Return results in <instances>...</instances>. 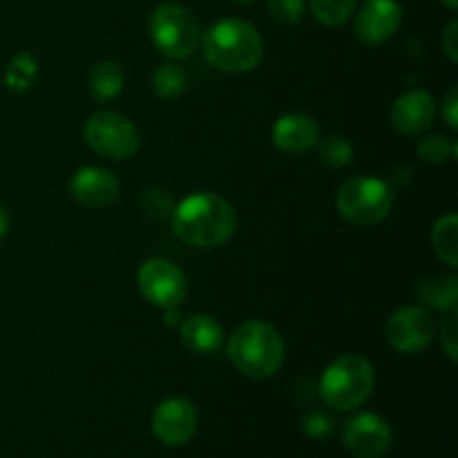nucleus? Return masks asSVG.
Segmentation results:
<instances>
[{
  "label": "nucleus",
  "instance_id": "obj_1",
  "mask_svg": "<svg viewBox=\"0 0 458 458\" xmlns=\"http://www.w3.org/2000/svg\"><path fill=\"white\" fill-rule=\"evenodd\" d=\"M237 228V213L224 197L197 192L173 210V233L179 242L195 249H217L226 244Z\"/></svg>",
  "mask_w": 458,
  "mask_h": 458
},
{
  "label": "nucleus",
  "instance_id": "obj_2",
  "mask_svg": "<svg viewBox=\"0 0 458 458\" xmlns=\"http://www.w3.org/2000/svg\"><path fill=\"white\" fill-rule=\"evenodd\" d=\"M204 58L219 72H253L264 58V40L250 22L242 18L217 21L201 38Z\"/></svg>",
  "mask_w": 458,
  "mask_h": 458
},
{
  "label": "nucleus",
  "instance_id": "obj_3",
  "mask_svg": "<svg viewBox=\"0 0 458 458\" xmlns=\"http://www.w3.org/2000/svg\"><path fill=\"white\" fill-rule=\"evenodd\" d=\"M226 352L233 367L246 378L267 380L284 362V340L268 322L249 320L233 331Z\"/></svg>",
  "mask_w": 458,
  "mask_h": 458
},
{
  "label": "nucleus",
  "instance_id": "obj_4",
  "mask_svg": "<svg viewBox=\"0 0 458 458\" xmlns=\"http://www.w3.org/2000/svg\"><path fill=\"white\" fill-rule=\"evenodd\" d=\"M376 385L374 365L360 353L335 358L320 378V398L335 411H352L371 396Z\"/></svg>",
  "mask_w": 458,
  "mask_h": 458
},
{
  "label": "nucleus",
  "instance_id": "obj_5",
  "mask_svg": "<svg viewBox=\"0 0 458 458\" xmlns=\"http://www.w3.org/2000/svg\"><path fill=\"white\" fill-rule=\"evenodd\" d=\"M148 31L159 49L170 61H182L195 54L201 43V27L195 13L179 3H164L152 12Z\"/></svg>",
  "mask_w": 458,
  "mask_h": 458
},
{
  "label": "nucleus",
  "instance_id": "obj_6",
  "mask_svg": "<svg viewBox=\"0 0 458 458\" xmlns=\"http://www.w3.org/2000/svg\"><path fill=\"white\" fill-rule=\"evenodd\" d=\"M340 215L353 226H376L394 208V192L383 179L356 177L343 183L335 197Z\"/></svg>",
  "mask_w": 458,
  "mask_h": 458
},
{
  "label": "nucleus",
  "instance_id": "obj_7",
  "mask_svg": "<svg viewBox=\"0 0 458 458\" xmlns=\"http://www.w3.org/2000/svg\"><path fill=\"white\" fill-rule=\"evenodd\" d=\"M85 143L97 155L112 161H125L141 148V134L128 116L112 110H98L88 119L83 128Z\"/></svg>",
  "mask_w": 458,
  "mask_h": 458
},
{
  "label": "nucleus",
  "instance_id": "obj_8",
  "mask_svg": "<svg viewBox=\"0 0 458 458\" xmlns=\"http://www.w3.org/2000/svg\"><path fill=\"white\" fill-rule=\"evenodd\" d=\"M137 286L143 298L159 309H179L188 293V282L182 268L164 258L148 259L141 264L137 273Z\"/></svg>",
  "mask_w": 458,
  "mask_h": 458
},
{
  "label": "nucleus",
  "instance_id": "obj_9",
  "mask_svg": "<svg viewBox=\"0 0 458 458\" xmlns=\"http://www.w3.org/2000/svg\"><path fill=\"white\" fill-rule=\"evenodd\" d=\"M437 335V320L423 307H403L385 322V340L398 353L425 352Z\"/></svg>",
  "mask_w": 458,
  "mask_h": 458
},
{
  "label": "nucleus",
  "instance_id": "obj_10",
  "mask_svg": "<svg viewBox=\"0 0 458 458\" xmlns=\"http://www.w3.org/2000/svg\"><path fill=\"white\" fill-rule=\"evenodd\" d=\"M197 425H199L197 407L182 396L165 398L164 403H159L157 410L152 411L150 420L155 438L168 447H182L191 443L197 432Z\"/></svg>",
  "mask_w": 458,
  "mask_h": 458
},
{
  "label": "nucleus",
  "instance_id": "obj_11",
  "mask_svg": "<svg viewBox=\"0 0 458 458\" xmlns=\"http://www.w3.org/2000/svg\"><path fill=\"white\" fill-rule=\"evenodd\" d=\"M343 443L356 458H383L392 450L394 434L378 414L360 411L344 423Z\"/></svg>",
  "mask_w": 458,
  "mask_h": 458
},
{
  "label": "nucleus",
  "instance_id": "obj_12",
  "mask_svg": "<svg viewBox=\"0 0 458 458\" xmlns=\"http://www.w3.org/2000/svg\"><path fill=\"white\" fill-rule=\"evenodd\" d=\"M403 22V7L396 0H367L356 16V38L365 45H380L392 38Z\"/></svg>",
  "mask_w": 458,
  "mask_h": 458
},
{
  "label": "nucleus",
  "instance_id": "obj_13",
  "mask_svg": "<svg viewBox=\"0 0 458 458\" xmlns=\"http://www.w3.org/2000/svg\"><path fill=\"white\" fill-rule=\"evenodd\" d=\"M70 192L81 206L88 208H106L114 204L121 195V182L112 170L85 165L76 170L70 182Z\"/></svg>",
  "mask_w": 458,
  "mask_h": 458
},
{
  "label": "nucleus",
  "instance_id": "obj_14",
  "mask_svg": "<svg viewBox=\"0 0 458 458\" xmlns=\"http://www.w3.org/2000/svg\"><path fill=\"white\" fill-rule=\"evenodd\" d=\"M437 119V101L429 92L411 89L398 97L392 106V125L398 134H423Z\"/></svg>",
  "mask_w": 458,
  "mask_h": 458
},
{
  "label": "nucleus",
  "instance_id": "obj_15",
  "mask_svg": "<svg viewBox=\"0 0 458 458\" xmlns=\"http://www.w3.org/2000/svg\"><path fill=\"white\" fill-rule=\"evenodd\" d=\"M273 146L284 155H304L320 141V128L309 114H284L276 121L271 130Z\"/></svg>",
  "mask_w": 458,
  "mask_h": 458
},
{
  "label": "nucleus",
  "instance_id": "obj_16",
  "mask_svg": "<svg viewBox=\"0 0 458 458\" xmlns=\"http://www.w3.org/2000/svg\"><path fill=\"white\" fill-rule=\"evenodd\" d=\"M182 343L188 352L199 353V356H210L219 352L224 344L222 325L213 316L195 313L182 322Z\"/></svg>",
  "mask_w": 458,
  "mask_h": 458
},
{
  "label": "nucleus",
  "instance_id": "obj_17",
  "mask_svg": "<svg viewBox=\"0 0 458 458\" xmlns=\"http://www.w3.org/2000/svg\"><path fill=\"white\" fill-rule=\"evenodd\" d=\"M125 76L121 70L119 63L114 61H103L98 65L92 67L88 79V89L92 94L94 101L107 103L114 101L121 92H123Z\"/></svg>",
  "mask_w": 458,
  "mask_h": 458
},
{
  "label": "nucleus",
  "instance_id": "obj_18",
  "mask_svg": "<svg viewBox=\"0 0 458 458\" xmlns=\"http://www.w3.org/2000/svg\"><path fill=\"white\" fill-rule=\"evenodd\" d=\"M416 298L437 311H454L458 304V280L456 277H434L420 282Z\"/></svg>",
  "mask_w": 458,
  "mask_h": 458
},
{
  "label": "nucleus",
  "instance_id": "obj_19",
  "mask_svg": "<svg viewBox=\"0 0 458 458\" xmlns=\"http://www.w3.org/2000/svg\"><path fill=\"white\" fill-rule=\"evenodd\" d=\"M432 246L441 262L452 268L458 267V217L454 213L445 215L434 224Z\"/></svg>",
  "mask_w": 458,
  "mask_h": 458
},
{
  "label": "nucleus",
  "instance_id": "obj_20",
  "mask_svg": "<svg viewBox=\"0 0 458 458\" xmlns=\"http://www.w3.org/2000/svg\"><path fill=\"white\" fill-rule=\"evenodd\" d=\"M152 92L159 98H177L186 92L188 74L179 63H161L152 72Z\"/></svg>",
  "mask_w": 458,
  "mask_h": 458
},
{
  "label": "nucleus",
  "instance_id": "obj_21",
  "mask_svg": "<svg viewBox=\"0 0 458 458\" xmlns=\"http://www.w3.org/2000/svg\"><path fill=\"white\" fill-rule=\"evenodd\" d=\"M4 81H7V88L13 89V92H27L38 81V61L30 52L16 54L9 61Z\"/></svg>",
  "mask_w": 458,
  "mask_h": 458
},
{
  "label": "nucleus",
  "instance_id": "obj_22",
  "mask_svg": "<svg viewBox=\"0 0 458 458\" xmlns=\"http://www.w3.org/2000/svg\"><path fill=\"white\" fill-rule=\"evenodd\" d=\"M318 148V159L322 161L329 168H344L353 161V143L349 139H344L343 134H331V137L322 139L316 143Z\"/></svg>",
  "mask_w": 458,
  "mask_h": 458
},
{
  "label": "nucleus",
  "instance_id": "obj_23",
  "mask_svg": "<svg viewBox=\"0 0 458 458\" xmlns=\"http://www.w3.org/2000/svg\"><path fill=\"white\" fill-rule=\"evenodd\" d=\"M311 13L327 27H340L356 9V0H309Z\"/></svg>",
  "mask_w": 458,
  "mask_h": 458
},
{
  "label": "nucleus",
  "instance_id": "obj_24",
  "mask_svg": "<svg viewBox=\"0 0 458 458\" xmlns=\"http://www.w3.org/2000/svg\"><path fill=\"white\" fill-rule=\"evenodd\" d=\"M416 152H419V157L425 164L441 165L450 159L452 152H454V146L443 134H429V137L420 139L419 146H416Z\"/></svg>",
  "mask_w": 458,
  "mask_h": 458
},
{
  "label": "nucleus",
  "instance_id": "obj_25",
  "mask_svg": "<svg viewBox=\"0 0 458 458\" xmlns=\"http://www.w3.org/2000/svg\"><path fill=\"white\" fill-rule=\"evenodd\" d=\"M141 208L148 217L155 219H165L173 215L174 201L164 188H148L141 197Z\"/></svg>",
  "mask_w": 458,
  "mask_h": 458
},
{
  "label": "nucleus",
  "instance_id": "obj_26",
  "mask_svg": "<svg viewBox=\"0 0 458 458\" xmlns=\"http://www.w3.org/2000/svg\"><path fill=\"white\" fill-rule=\"evenodd\" d=\"M268 13L280 25H295L304 13V0H268Z\"/></svg>",
  "mask_w": 458,
  "mask_h": 458
},
{
  "label": "nucleus",
  "instance_id": "obj_27",
  "mask_svg": "<svg viewBox=\"0 0 458 458\" xmlns=\"http://www.w3.org/2000/svg\"><path fill=\"white\" fill-rule=\"evenodd\" d=\"M302 429L307 432L309 438H316V441H325L334 434L335 420L331 419L327 411H309L302 420Z\"/></svg>",
  "mask_w": 458,
  "mask_h": 458
},
{
  "label": "nucleus",
  "instance_id": "obj_28",
  "mask_svg": "<svg viewBox=\"0 0 458 458\" xmlns=\"http://www.w3.org/2000/svg\"><path fill=\"white\" fill-rule=\"evenodd\" d=\"M458 318H456V309L454 311H450V316L445 318V320L441 322V344L443 349H445L447 358H450L452 362H456V340H458Z\"/></svg>",
  "mask_w": 458,
  "mask_h": 458
},
{
  "label": "nucleus",
  "instance_id": "obj_29",
  "mask_svg": "<svg viewBox=\"0 0 458 458\" xmlns=\"http://www.w3.org/2000/svg\"><path fill=\"white\" fill-rule=\"evenodd\" d=\"M443 52L452 63H458V21H452L441 36Z\"/></svg>",
  "mask_w": 458,
  "mask_h": 458
},
{
  "label": "nucleus",
  "instance_id": "obj_30",
  "mask_svg": "<svg viewBox=\"0 0 458 458\" xmlns=\"http://www.w3.org/2000/svg\"><path fill=\"white\" fill-rule=\"evenodd\" d=\"M456 107H458V88H450V89H447V92H445V98H443L441 110H443V116H445L447 125H450L452 130L458 128Z\"/></svg>",
  "mask_w": 458,
  "mask_h": 458
},
{
  "label": "nucleus",
  "instance_id": "obj_31",
  "mask_svg": "<svg viewBox=\"0 0 458 458\" xmlns=\"http://www.w3.org/2000/svg\"><path fill=\"white\" fill-rule=\"evenodd\" d=\"M7 231H9V213L4 206H0V240L7 235Z\"/></svg>",
  "mask_w": 458,
  "mask_h": 458
},
{
  "label": "nucleus",
  "instance_id": "obj_32",
  "mask_svg": "<svg viewBox=\"0 0 458 458\" xmlns=\"http://www.w3.org/2000/svg\"><path fill=\"white\" fill-rule=\"evenodd\" d=\"M165 311H168V313H165V325H177V322H179V311H177V309H165Z\"/></svg>",
  "mask_w": 458,
  "mask_h": 458
},
{
  "label": "nucleus",
  "instance_id": "obj_33",
  "mask_svg": "<svg viewBox=\"0 0 458 458\" xmlns=\"http://www.w3.org/2000/svg\"><path fill=\"white\" fill-rule=\"evenodd\" d=\"M443 4H445V7H450V9H456L458 7V0H441Z\"/></svg>",
  "mask_w": 458,
  "mask_h": 458
},
{
  "label": "nucleus",
  "instance_id": "obj_34",
  "mask_svg": "<svg viewBox=\"0 0 458 458\" xmlns=\"http://www.w3.org/2000/svg\"><path fill=\"white\" fill-rule=\"evenodd\" d=\"M233 3H255V0H233Z\"/></svg>",
  "mask_w": 458,
  "mask_h": 458
}]
</instances>
